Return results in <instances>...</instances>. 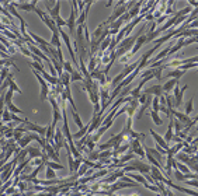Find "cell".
Here are the masks:
<instances>
[{
    "label": "cell",
    "instance_id": "b9f144b4",
    "mask_svg": "<svg viewBox=\"0 0 198 196\" xmlns=\"http://www.w3.org/2000/svg\"><path fill=\"white\" fill-rule=\"evenodd\" d=\"M9 9H10V11L13 13V15H14V17H17V18H19V20H21V15H20L19 13L15 11V7L13 6V4H10V6H9Z\"/></svg>",
    "mask_w": 198,
    "mask_h": 196
},
{
    "label": "cell",
    "instance_id": "603a6c76",
    "mask_svg": "<svg viewBox=\"0 0 198 196\" xmlns=\"http://www.w3.org/2000/svg\"><path fill=\"white\" fill-rule=\"evenodd\" d=\"M45 129H46L45 130V140H46V142H51V140L54 139V135H55V129H54L51 125H49V126H46Z\"/></svg>",
    "mask_w": 198,
    "mask_h": 196
},
{
    "label": "cell",
    "instance_id": "4316f807",
    "mask_svg": "<svg viewBox=\"0 0 198 196\" xmlns=\"http://www.w3.org/2000/svg\"><path fill=\"white\" fill-rule=\"evenodd\" d=\"M7 77H9V69H7V66H3L0 69V84H3Z\"/></svg>",
    "mask_w": 198,
    "mask_h": 196
},
{
    "label": "cell",
    "instance_id": "5bb4252c",
    "mask_svg": "<svg viewBox=\"0 0 198 196\" xmlns=\"http://www.w3.org/2000/svg\"><path fill=\"white\" fill-rule=\"evenodd\" d=\"M59 10H61V2H56L55 6H54V9H49L48 10V11H49V17H51L54 21H55L58 17H61V15H59Z\"/></svg>",
    "mask_w": 198,
    "mask_h": 196
},
{
    "label": "cell",
    "instance_id": "836d02e7",
    "mask_svg": "<svg viewBox=\"0 0 198 196\" xmlns=\"http://www.w3.org/2000/svg\"><path fill=\"white\" fill-rule=\"evenodd\" d=\"M4 95V104H9V102H11V100H13V91L11 90H9V88H7V91L6 93L3 94Z\"/></svg>",
    "mask_w": 198,
    "mask_h": 196
},
{
    "label": "cell",
    "instance_id": "6da1fadb",
    "mask_svg": "<svg viewBox=\"0 0 198 196\" xmlns=\"http://www.w3.org/2000/svg\"><path fill=\"white\" fill-rule=\"evenodd\" d=\"M77 3L76 2H72V11H70V15H69V18H67V21H66V25H67V28H69V31H70V35H73L75 34V28H76V18H77Z\"/></svg>",
    "mask_w": 198,
    "mask_h": 196
},
{
    "label": "cell",
    "instance_id": "d6a6232c",
    "mask_svg": "<svg viewBox=\"0 0 198 196\" xmlns=\"http://www.w3.org/2000/svg\"><path fill=\"white\" fill-rule=\"evenodd\" d=\"M62 69H63V72H65V73H69V74L75 70V69H73V66H72V63H70V62H66V60H65V63L62 65Z\"/></svg>",
    "mask_w": 198,
    "mask_h": 196
},
{
    "label": "cell",
    "instance_id": "ab89813d",
    "mask_svg": "<svg viewBox=\"0 0 198 196\" xmlns=\"http://www.w3.org/2000/svg\"><path fill=\"white\" fill-rule=\"evenodd\" d=\"M55 24H56V27L58 28H61V27H63V25H66V21H65L62 17H58L55 20Z\"/></svg>",
    "mask_w": 198,
    "mask_h": 196
},
{
    "label": "cell",
    "instance_id": "ac0fdd59",
    "mask_svg": "<svg viewBox=\"0 0 198 196\" xmlns=\"http://www.w3.org/2000/svg\"><path fill=\"white\" fill-rule=\"evenodd\" d=\"M88 125L90 123H87L86 126H83L82 129L79 130V132H76L75 135H72V139H75V140H80L83 137V136H86L87 135V130H88Z\"/></svg>",
    "mask_w": 198,
    "mask_h": 196
},
{
    "label": "cell",
    "instance_id": "bcb514c9",
    "mask_svg": "<svg viewBox=\"0 0 198 196\" xmlns=\"http://www.w3.org/2000/svg\"><path fill=\"white\" fill-rule=\"evenodd\" d=\"M186 184H187V185H190V186H195V188H198V181H195V179H192V181H187Z\"/></svg>",
    "mask_w": 198,
    "mask_h": 196
},
{
    "label": "cell",
    "instance_id": "83f0119b",
    "mask_svg": "<svg viewBox=\"0 0 198 196\" xmlns=\"http://www.w3.org/2000/svg\"><path fill=\"white\" fill-rule=\"evenodd\" d=\"M173 118H171V122H170V125H169V129H167V132H166V136H165V140L166 142H170L171 139H173Z\"/></svg>",
    "mask_w": 198,
    "mask_h": 196
},
{
    "label": "cell",
    "instance_id": "30bf717a",
    "mask_svg": "<svg viewBox=\"0 0 198 196\" xmlns=\"http://www.w3.org/2000/svg\"><path fill=\"white\" fill-rule=\"evenodd\" d=\"M11 4L20 10H24V11H34V10L37 9V2H32V3H23V4L11 3Z\"/></svg>",
    "mask_w": 198,
    "mask_h": 196
},
{
    "label": "cell",
    "instance_id": "9a60e30c",
    "mask_svg": "<svg viewBox=\"0 0 198 196\" xmlns=\"http://www.w3.org/2000/svg\"><path fill=\"white\" fill-rule=\"evenodd\" d=\"M177 84H179V80H176V78H171V80H169L166 84L161 85V88H163V91H165V93H169V91L173 90Z\"/></svg>",
    "mask_w": 198,
    "mask_h": 196
},
{
    "label": "cell",
    "instance_id": "8d00e7d4",
    "mask_svg": "<svg viewBox=\"0 0 198 196\" xmlns=\"http://www.w3.org/2000/svg\"><path fill=\"white\" fill-rule=\"evenodd\" d=\"M2 121L3 122H10L11 121V118H10V112L7 111L6 108L3 109V114H2Z\"/></svg>",
    "mask_w": 198,
    "mask_h": 196
},
{
    "label": "cell",
    "instance_id": "c3c4849f",
    "mask_svg": "<svg viewBox=\"0 0 198 196\" xmlns=\"http://www.w3.org/2000/svg\"><path fill=\"white\" fill-rule=\"evenodd\" d=\"M190 4H192V6H198V2H188Z\"/></svg>",
    "mask_w": 198,
    "mask_h": 196
},
{
    "label": "cell",
    "instance_id": "f6af8a7d",
    "mask_svg": "<svg viewBox=\"0 0 198 196\" xmlns=\"http://www.w3.org/2000/svg\"><path fill=\"white\" fill-rule=\"evenodd\" d=\"M77 3V9L80 10V13L83 11V10H84V6H86V2H76Z\"/></svg>",
    "mask_w": 198,
    "mask_h": 196
},
{
    "label": "cell",
    "instance_id": "e0dca14e",
    "mask_svg": "<svg viewBox=\"0 0 198 196\" xmlns=\"http://www.w3.org/2000/svg\"><path fill=\"white\" fill-rule=\"evenodd\" d=\"M140 4H142V2H138V3H135V6L132 7L131 10H128V11H127V13H128V15L131 17V20L134 17H136V15L140 13Z\"/></svg>",
    "mask_w": 198,
    "mask_h": 196
},
{
    "label": "cell",
    "instance_id": "4dcf8cb0",
    "mask_svg": "<svg viewBox=\"0 0 198 196\" xmlns=\"http://www.w3.org/2000/svg\"><path fill=\"white\" fill-rule=\"evenodd\" d=\"M30 66H32L34 70H35L37 73H42L44 72V66H42V63H41V62H31Z\"/></svg>",
    "mask_w": 198,
    "mask_h": 196
},
{
    "label": "cell",
    "instance_id": "7c38bea8",
    "mask_svg": "<svg viewBox=\"0 0 198 196\" xmlns=\"http://www.w3.org/2000/svg\"><path fill=\"white\" fill-rule=\"evenodd\" d=\"M41 154H42V150H40L38 147H28L27 148V156L28 158L34 160V158H40Z\"/></svg>",
    "mask_w": 198,
    "mask_h": 196
},
{
    "label": "cell",
    "instance_id": "7402d4cb",
    "mask_svg": "<svg viewBox=\"0 0 198 196\" xmlns=\"http://www.w3.org/2000/svg\"><path fill=\"white\" fill-rule=\"evenodd\" d=\"M169 186H171V188H176V189L181 190V192H184V193H188V195H191V196H198V192H195V190H190V189H187V188L177 186V185H173V184H171V182H169Z\"/></svg>",
    "mask_w": 198,
    "mask_h": 196
},
{
    "label": "cell",
    "instance_id": "ee69618b",
    "mask_svg": "<svg viewBox=\"0 0 198 196\" xmlns=\"http://www.w3.org/2000/svg\"><path fill=\"white\" fill-rule=\"evenodd\" d=\"M134 158V154H128V156H125L121 158V163H125V161H131Z\"/></svg>",
    "mask_w": 198,
    "mask_h": 196
},
{
    "label": "cell",
    "instance_id": "f546056e",
    "mask_svg": "<svg viewBox=\"0 0 198 196\" xmlns=\"http://www.w3.org/2000/svg\"><path fill=\"white\" fill-rule=\"evenodd\" d=\"M45 174H46V179H56V171H54L51 167L46 165Z\"/></svg>",
    "mask_w": 198,
    "mask_h": 196
},
{
    "label": "cell",
    "instance_id": "ffe728a7",
    "mask_svg": "<svg viewBox=\"0 0 198 196\" xmlns=\"http://www.w3.org/2000/svg\"><path fill=\"white\" fill-rule=\"evenodd\" d=\"M129 177H131V179H132V181H135L136 184L139 182V184H142L143 186H146V185H148V182H146V179H145V177H143V175H139V174H129Z\"/></svg>",
    "mask_w": 198,
    "mask_h": 196
},
{
    "label": "cell",
    "instance_id": "d590c367",
    "mask_svg": "<svg viewBox=\"0 0 198 196\" xmlns=\"http://www.w3.org/2000/svg\"><path fill=\"white\" fill-rule=\"evenodd\" d=\"M152 111H155V112H159V111H160L159 97H155V98H153V102H152Z\"/></svg>",
    "mask_w": 198,
    "mask_h": 196
},
{
    "label": "cell",
    "instance_id": "484cf974",
    "mask_svg": "<svg viewBox=\"0 0 198 196\" xmlns=\"http://www.w3.org/2000/svg\"><path fill=\"white\" fill-rule=\"evenodd\" d=\"M28 163H30V158H27V160L21 161V164H20L19 167H15V168H14V175H15V177H19V175L21 174L23 168H24V167H27V165H28Z\"/></svg>",
    "mask_w": 198,
    "mask_h": 196
},
{
    "label": "cell",
    "instance_id": "7dc6e473",
    "mask_svg": "<svg viewBox=\"0 0 198 196\" xmlns=\"http://www.w3.org/2000/svg\"><path fill=\"white\" fill-rule=\"evenodd\" d=\"M4 164H6V160H0V168H2Z\"/></svg>",
    "mask_w": 198,
    "mask_h": 196
},
{
    "label": "cell",
    "instance_id": "8992f818",
    "mask_svg": "<svg viewBox=\"0 0 198 196\" xmlns=\"http://www.w3.org/2000/svg\"><path fill=\"white\" fill-rule=\"evenodd\" d=\"M150 135H152V137H153V139L156 140V144H157V146H160L161 148H165L166 151L169 150V143L166 142V140L163 139V137H161V136H159L157 133H156L155 130H152V129H150Z\"/></svg>",
    "mask_w": 198,
    "mask_h": 196
},
{
    "label": "cell",
    "instance_id": "681fc988",
    "mask_svg": "<svg viewBox=\"0 0 198 196\" xmlns=\"http://www.w3.org/2000/svg\"><path fill=\"white\" fill-rule=\"evenodd\" d=\"M111 4H113V2H107V3H105V7H110Z\"/></svg>",
    "mask_w": 198,
    "mask_h": 196
},
{
    "label": "cell",
    "instance_id": "3957f363",
    "mask_svg": "<svg viewBox=\"0 0 198 196\" xmlns=\"http://www.w3.org/2000/svg\"><path fill=\"white\" fill-rule=\"evenodd\" d=\"M42 153H45L46 156H48V158H49V161L51 160H55V163H59V154L55 151V148L52 147L51 144H49L48 142H46V144H45V148H44V151Z\"/></svg>",
    "mask_w": 198,
    "mask_h": 196
},
{
    "label": "cell",
    "instance_id": "74e56055",
    "mask_svg": "<svg viewBox=\"0 0 198 196\" xmlns=\"http://www.w3.org/2000/svg\"><path fill=\"white\" fill-rule=\"evenodd\" d=\"M98 151H88V161H94V160H98Z\"/></svg>",
    "mask_w": 198,
    "mask_h": 196
},
{
    "label": "cell",
    "instance_id": "277c9868",
    "mask_svg": "<svg viewBox=\"0 0 198 196\" xmlns=\"http://www.w3.org/2000/svg\"><path fill=\"white\" fill-rule=\"evenodd\" d=\"M129 147H131V151H134V153L138 154L139 157H142V158L145 157V151H143V147L140 146V140L139 139H132Z\"/></svg>",
    "mask_w": 198,
    "mask_h": 196
},
{
    "label": "cell",
    "instance_id": "7bdbcfd3",
    "mask_svg": "<svg viewBox=\"0 0 198 196\" xmlns=\"http://www.w3.org/2000/svg\"><path fill=\"white\" fill-rule=\"evenodd\" d=\"M4 192H6V195H15V188L14 186L6 188V189H4Z\"/></svg>",
    "mask_w": 198,
    "mask_h": 196
},
{
    "label": "cell",
    "instance_id": "9c48e42d",
    "mask_svg": "<svg viewBox=\"0 0 198 196\" xmlns=\"http://www.w3.org/2000/svg\"><path fill=\"white\" fill-rule=\"evenodd\" d=\"M131 165H134L135 169L139 171L140 174H148V172L150 171V167L148 165V164H145V163H140V161H132Z\"/></svg>",
    "mask_w": 198,
    "mask_h": 196
},
{
    "label": "cell",
    "instance_id": "cb8c5ba5",
    "mask_svg": "<svg viewBox=\"0 0 198 196\" xmlns=\"http://www.w3.org/2000/svg\"><path fill=\"white\" fill-rule=\"evenodd\" d=\"M70 114H72V116H73V121H75V123L77 125V127H79V129H82L84 125H83V122H82V119H80L79 114H77L75 109H72V112H70Z\"/></svg>",
    "mask_w": 198,
    "mask_h": 196
},
{
    "label": "cell",
    "instance_id": "8fae6325",
    "mask_svg": "<svg viewBox=\"0 0 198 196\" xmlns=\"http://www.w3.org/2000/svg\"><path fill=\"white\" fill-rule=\"evenodd\" d=\"M31 140H32V136H31V133L30 132L25 133V135L21 137V140H19V142H17V143H19V148H21V150H23V148H27V146L30 144Z\"/></svg>",
    "mask_w": 198,
    "mask_h": 196
},
{
    "label": "cell",
    "instance_id": "f1b7e54d",
    "mask_svg": "<svg viewBox=\"0 0 198 196\" xmlns=\"http://www.w3.org/2000/svg\"><path fill=\"white\" fill-rule=\"evenodd\" d=\"M186 163H187V165L191 167V168L194 169L195 172H198V161H197V158H191V157H190L188 160L186 161Z\"/></svg>",
    "mask_w": 198,
    "mask_h": 196
},
{
    "label": "cell",
    "instance_id": "ba28073f",
    "mask_svg": "<svg viewBox=\"0 0 198 196\" xmlns=\"http://www.w3.org/2000/svg\"><path fill=\"white\" fill-rule=\"evenodd\" d=\"M143 94H149V95H155V97H161L163 95V88H161V85L160 84H156V85H153V87H150V88H148V90H145V93Z\"/></svg>",
    "mask_w": 198,
    "mask_h": 196
},
{
    "label": "cell",
    "instance_id": "f907efd6",
    "mask_svg": "<svg viewBox=\"0 0 198 196\" xmlns=\"http://www.w3.org/2000/svg\"><path fill=\"white\" fill-rule=\"evenodd\" d=\"M3 186V181H2V178H0V188Z\"/></svg>",
    "mask_w": 198,
    "mask_h": 196
},
{
    "label": "cell",
    "instance_id": "1f68e13d",
    "mask_svg": "<svg viewBox=\"0 0 198 196\" xmlns=\"http://www.w3.org/2000/svg\"><path fill=\"white\" fill-rule=\"evenodd\" d=\"M150 116H152V119H153V122H155V125H157V126H160V125L163 123V121H161L160 118H159L157 112H155V111H150Z\"/></svg>",
    "mask_w": 198,
    "mask_h": 196
},
{
    "label": "cell",
    "instance_id": "2e32d148",
    "mask_svg": "<svg viewBox=\"0 0 198 196\" xmlns=\"http://www.w3.org/2000/svg\"><path fill=\"white\" fill-rule=\"evenodd\" d=\"M49 45L54 48H62L61 45V36H59V32H55V34H52V38H51V42H49Z\"/></svg>",
    "mask_w": 198,
    "mask_h": 196
},
{
    "label": "cell",
    "instance_id": "d6986e66",
    "mask_svg": "<svg viewBox=\"0 0 198 196\" xmlns=\"http://www.w3.org/2000/svg\"><path fill=\"white\" fill-rule=\"evenodd\" d=\"M73 81H84L82 73H80L79 70H76V69L70 73V83H73Z\"/></svg>",
    "mask_w": 198,
    "mask_h": 196
},
{
    "label": "cell",
    "instance_id": "e575fe53",
    "mask_svg": "<svg viewBox=\"0 0 198 196\" xmlns=\"http://www.w3.org/2000/svg\"><path fill=\"white\" fill-rule=\"evenodd\" d=\"M45 165L51 167L54 171H56V169H63V165L62 164H58V163H54V161H48V163L45 164Z\"/></svg>",
    "mask_w": 198,
    "mask_h": 196
},
{
    "label": "cell",
    "instance_id": "44dd1931",
    "mask_svg": "<svg viewBox=\"0 0 198 196\" xmlns=\"http://www.w3.org/2000/svg\"><path fill=\"white\" fill-rule=\"evenodd\" d=\"M184 73H186L184 70H181V69H179V67H177V69L171 70L170 73H167V77H171V78H176V80H179V78L181 77Z\"/></svg>",
    "mask_w": 198,
    "mask_h": 196
},
{
    "label": "cell",
    "instance_id": "5b68a950",
    "mask_svg": "<svg viewBox=\"0 0 198 196\" xmlns=\"http://www.w3.org/2000/svg\"><path fill=\"white\" fill-rule=\"evenodd\" d=\"M187 87H188V85H184L183 90H180L179 88V84L174 87V98H176V100H174V106L181 105V98H183V94H184V91L187 90Z\"/></svg>",
    "mask_w": 198,
    "mask_h": 196
},
{
    "label": "cell",
    "instance_id": "f35d334b",
    "mask_svg": "<svg viewBox=\"0 0 198 196\" xmlns=\"http://www.w3.org/2000/svg\"><path fill=\"white\" fill-rule=\"evenodd\" d=\"M192 102H194V98H191V100L187 102V105H186V115L188 116L190 114H191V111H192Z\"/></svg>",
    "mask_w": 198,
    "mask_h": 196
},
{
    "label": "cell",
    "instance_id": "52a82bcc",
    "mask_svg": "<svg viewBox=\"0 0 198 196\" xmlns=\"http://www.w3.org/2000/svg\"><path fill=\"white\" fill-rule=\"evenodd\" d=\"M150 172H152V178L155 179V181H160V182H163V184H169V182H170L166 177L161 175L160 169L156 168V167H152V168H150Z\"/></svg>",
    "mask_w": 198,
    "mask_h": 196
},
{
    "label": "cell",
    "instance_id": "7a4b0ae2",
    "mask_svg": "<svg viewBox=\"0 0 198 196\" xmlns=\"http://www.w3.org/2000/svg\"><path fill=\"white\" fill-rule=\"evenodd\" d=\"M34 73H35V77L38 78V81H40V84H41V100H46L49 97V94H51V88H49V84L44 80L42 77H41V74L40 73H37L35 70H34Z\"/></svg>",
    "mask_w": 198,
    "mask_h": 196
},
{
    "label": "cell",
    "instance_id": "60d3db41",
    "mask_svg": "<svg viewBox=\"0 0 198 196\" xmlns=\"http://www.w3.org/2000/svg\"><path fill=\"white\" fill-rule=\"evenodd\" d=\"M176 178L179 179V181H186V175L184 174H181V171H179V169H176Z\"/></svg>",
    "mask_w": 198,
    "mask_h": 196
},
{
    "label": "cell",
    "instance_id": "4fadbf2b",
    "mask_svg": "<svg viewBox=\"0 0 198 196\" xmlns=\"http://www.w3.org/2000/svg\"><path fill=\"white\" fill-rule=\"evenodd\" d=\"M6 81H7V87H9V90H11L13 93H20L21 94V90H20V87L17 84H15V81L13 80V76L11 74H9V77L6 78Z\"/></svg>",
    "mask_w": 198,
    "mask_h": 196
},
{
    "label": "cell",
    "instance_id": "d4e9b609",
    "mask_svg": "<svg viewBox=\"0 0 198 196\" xmlns=\"http://www.w3.org/2000/svg\"><path fill=\"white\" fill-rule=\"evenodd\" d=\"M6 109L10 112V114H14V115H17V114H23L21 109L17 108V106H15L13 102H9V104H7V105H6Z\"/></svg>",
    "mask_w": 198,
    "mask_h": 196
}]
</instances>
